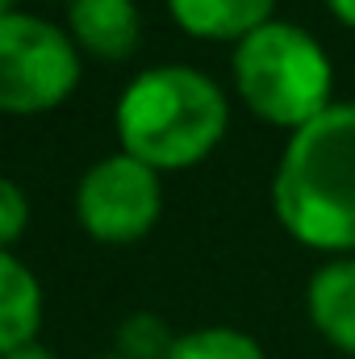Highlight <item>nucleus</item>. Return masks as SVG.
<instances>
[{"mask_svg":"<svg viewBox=\"0 0 355 359\" xmlns=\"http://www.w3.org/2000/svg\"><path fill=\"white\" fill-rule=\"evenodd\" d=\"M230 72L243 104L260 121L280 126L288 134L309 126L318 113L335 104L330 55L309 29L280 17H272L267 25H260L234 46Z\"/></svg>","mask_w":355,"mask_h":359,"instance_id":"obj_3","label":"nucleus"},{"mask_svg":"<svg viewBox=\"0 0 355 359\" xmlns=\"http://www.w3.org/2000/svg\"><path fill=\"white\" fill-rule=\"evenodd\" d=\"M42 326V284L17 255L0 251V355L38 343Z\"/></svg>","mask_w":355,"mask_h":359,"instance_id":"obj_9","label":"nucleus"},{"mask_svg":"<svg viewBox=\"0 0 355 359\" xmlns=\"http://www.w3.org/2000/svg\"><path fill=\"white\" fill-rule=\"evenodd\" d=\"M29 226V201L8 176H0V251H8Z\"/></svg>","mask_w":355,"mask_h":359,"instance_id":"obj_12","label":"nucleus"},{"mask_svg":"<svg viewBox=\"0 0 355 359\" xmlns=\"http://www.w3.org/2000/svg\"><path fill=\"white\" fill-rule=\"evenodd\" d=\"M168 359H267V355L251 334H243L234 326H205V330L176 334Z\"/></svg>","mask_w":355,"mask_h":359,"instance_id":"obj_10","label":"nucleus"},{"mask_svg":"<svg viewBox=\"0 0 355 359\" xmlns=\"http://www.w3.org/2000/svg\"><path fill=\"white\" fill-rule=\"evenodd\" d=\"M13 4H17V0H0V17H8V13H17Z\"/></svg>","mask_w":355,"mask_h":359,"instance_id":"obj_15","label":"nucleus"},{"mask_svg":"<svg viewBox=\"0 0 355 359\" xmlns=\"http://www.w3.org/2000/svg\"><path fill=\"white\" fill-rule=\"evenodd\" d=\"M80 84V46L34 13L0 17V113H46Z\"/></svg>","mask_w":355,"mask_h":359,"instance_id":"obj_4","label":"nucleus"},{"mask_svg":"<svg viewBox=\"0 0 355 359\" xmlns=\"http://www.w3.org/2000/svg\"><path fill=\"white\" fill-rule=\"evenodd\" d=\"M305 309L330 347L355 355V255H335L309 276Z\"/></svg>","mask_w":355,"mask_h":359,"instance_id":"obj_6","label":"nucleus"},{"mask_svg":"<svg viewBox=\"0 0 355 359\" xmlns=\"http://www.w3.org/2000/svg\"><path fill=\"white\" fill-rule=\"evenodd\" d=\"M176 343V334L168 330V322L159 313H130L121 326H117V355L121 359H168Z\"/></svg>","mask_w":355,"mask_h":359,"instance_id":"obj_11","label":"nucleus"},{"mask_svg":"<svg viewBox=\"0 0 355 359\" xmlns=\"http://www.w3.org/2000/svg\"><path fill=\"white\" fill-rule=\"evenodd\" d=\"M163 213V184L159 172L142 159L117 151L96 159L76 184V217L96 243L126 247L151 234Z\"/></svg>","mask_w":355,"mask_h":359,"instance_id":"obj_5","label":"nucleus"},{"mask_svg":"<svg viewBox=\"0 0 355 359\" xmlns=\"http://www.w3.org/2000/svg\"><path fill=\"white\" fill-rule=\"evenodd\" d=\"M117 138L121 151L155 172H180L213 155L226 138L230 104L217 80L196 67L163 63L138 72L117 96Z\"/></svg>","mask_w":355,"mask_h":359,"instance_id":"obj_2","label":"nucleus"},{"mask_svg":"<svg viewBox=\"0 0 355 359\" xmlns=\"http://www.w3.org/2000/svg\"><path fill=\"white\" fill-rule=\"evenodd\" d=\"M72 42L96 59H130L142 38L134 0H72Z\"/></svg>","mask_w":355,"mask_h":359,"instance_id":"obj_7","label":"nucleus"},{"mask_svg":"<svg viewBox=\"0 0 355 359\" xmlns=\"http://www.w3.org/2000/svg\"><path fill=\"white\" fill-rule=\"evenodd\" d=\"M168 13L184 34L209 42H243L276 17V0H168Z\"/></svg>","mask_w":355,"mask_h":359,"instance_id":"obj_8","label":"nucleus"},{"mask_svg":"<svg viewBox=\"0 0 355 359\" xmlns=\"http://www.w3.org/2000/svg\"><path fill=\"white\" fill-rule=\"evenodd\" d=\"M272 209L301 247L355 251V100H335L288 134L272 176Z\"/></svg>","mask_w":355,"mask_h":359,"instance_id":"obj_1","label":"nucleus"},{"mask_svg":"<svg viewBox=\"0 0 355 359\" xmlns=\"http://www.w3.org/2000/svg\"><path fill=\"white\" fill-rule=\"evenodd\" d=\"M0 359H55L42 343H25V347H17V351H8V355H0Z\"/></svg>","mask_w":355,"mask_h":359,"instance_id":"obj_13","label":"nucleus"},{"mask_svg":"<svg viewBox=\"0 0 355 359\" xmlns=\"http://www.w3.org/2000/svg\"><path fill=\"white\" fill-rule=\"evenodd\" d=\"M326 8H330L343 25H351L355 29V0H326Z\"/></svg>","mask_w":355,"mask_h":359,"instance_id":"obj_14","label":"nucleus"},{"mask_svg":"<svg viewBox=\"0 0 355 359\" xmlns=\"http://www.w3.org/2000/svg\"><path fill=\"white\" fill-rule=\"evenodd\" d=\"M100 359H121V355H100Z\"/></svg>","mask_w":355,"mask_h":359,"instance_id":"obj_16","label":"nucleus"}]
</instances>
